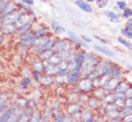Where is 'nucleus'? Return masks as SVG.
Listing matches in <instances>:
<instances>
[{
	"mask_svg": "<svg viewBox=\"0 0 132 122\" xmlns=\"http://www.w3.org/2000/svg\"><path fill=\"white\" fill-rule=\"evenodd\" d=\"M19 4L16 3V2H13V1H11V2L7 5V7L4 9V11L2 12V15L3 16L9 15V14H11V13H13V12L19 10Z\"/></svg>",
	"mask_w": 132,
	"mask_h": 122,
	"instance_id": "9b49d317",
	"label": "nucleus"
},
{
	"mask_svg": "<svg viewBox=\"0 0 132 122\" xmlns=\"http://www.w3.org/2000/svg\"><path fill=\"white\" fill-rule=\"evenodd\" d=\"M74 3L76 5L77 7L81 9L83 12H86V13H91L93 11L92 6L90 5L89 2H87L86 0H75Z\"/></svg>",
	"mask_w": 132,
	"mask_h": 122,
	"instance_id": "6e6552de",
	"label": "nucleus"
},
{
	"mask_svg": "<svg viewBox=\"0 0 132 122\" xmlns=\"http://www.w3.org/2000/svg\"><path fill=\"white\" fill-rule=\"evenodd\" d=\"M32 77L35 81H40L43 77V72L40 71H32Z\"/></svg>",
	"mask_w": 132,
	"mask_h": 122,
	"instance_id": "c85d7f7f",
	"label": "nucleus"
},
{
	"mask_svg": "<svg viewBox=\"0 0 132 122\" xmlns=\"http://www.w3.org/2000/svg\"><path fill=\"white\" fill-rule=\"evenodd\" d=\"M32 18H33V17H31L30 14L25 13V12H22L21 14H20V16H19V19L15 22V25L20 26V25L25 24V23H28V22H32Z\"/></svg>",
	"mask_w": 132,
	"mask_h": 122,
	"instance_id": "423d86ee",
	"label": "nucleus"
},
{
	"mask_svg": "<svg viewBox=\"0 0 132 122\" xmlns=\"http://www.w3.org/2000/svg\"><path fill=\"white\" fill-rule=\"evenodd\" d=\"M86 121L89 122V121H94V117H93V115H90L88 118H86Z\"/></svg>",
	"mask_w": 132,
	"mask_h": 122,
	"instance_id": "c03bdc74",
	"label": "nucleus"
},
{
	"mask_svg": "<svg viewBox=\"0 0 132 122\" xmlns=\"http://www.w3.org/2000/svg\"><path fill=\"white\" fill-rule=\"evenodd\" d=\"M94 87V80L88 76L80 78L77 82V90L81 92H90Z\"/></svg>",
	"mask_w": 132,
	"mask_h": 122,
	"instance_id": "f03ea898",
	"label": "nucleus"
},
{
	"mask_svg": "<svg viewBox=\"0 0 132 122\" xmlns=\"http://www.w3.org/2000/svg\"><path fill=\"white\" fill-rule=\"evenodd\" d=\"M14 110H15V104H11L7 110L0 113V122H7L10 120V118L12 117V114L14 112Z\"/></svg>",
	"mask_w": 132,
	"mask_h": 122,
	"instance_id": "39448f33",
	"label": "nucleus"
},
{
	"mask_svg": "<svg viewBox=\"0 0 132 122\" xmlns=\"http://www.w3.org/2000/svg\"><path fill=\"white\" fill-rule=\"evenodd\" d=\"M40 83H42V84L49 86V85L53 84V82H54V78H52L50 75L44 74V75H43V77H42V78L40 80Z\"/></svg>",
	"mask_w": 132,
	"mask_h": 122,
	"instance_id": "dca6fc26",
	"label": "nucleus"
},
{
	"mask_svg": "<svg viewBox=\"0 0 132 122\" xmlns=\"http://www.w3.org/2000/svg\"><path fill=\"white\" fill-rule=\"evenodd\" d=\"M30 121H42V112L39 110H33Z\"/></svg>",
	"mask_w": 132,
	"mask_h": 122,
	"instance_id": "412c9836",
	"label": "nucleus"
},
{
	"mask_svg": "<svg viewBox=\"0 0 132 122\" xmlns=\"http://www.w3.org/2000/svg\"><path fill=\"white\" fill-rule=\"evenodd\" d=\"M125 28L132 30V19H129L125 23Z\"/></svg>",
	"mask_w": 132,
	"mask_h": 122,
	"instance_id": "4c0bfd02",
	"label": "nucleus"
},
{
	"mask_svg": "<svg viewBox=\"0 0 132 122\" xmlns=\"http://www.w3.org/2000/svg\"><path fill=\"white\" fill-rule=\"evenodd\" d=\"M4 24V17L2 14H0V28H1V26Z\"/></svg>",
	"mask_w": 132,
	"mask_h": 122,
	"instance_id": "a19ab883",
	"label": "nucleus"
},
{
	"mask_svg": "<svg viewBox=\"0 0 132 122\" xmlns=\"http://www.w3.org/2000/svg\"><path fill=\"white\" fill-rule=\"evenodd\" d=\"M20 1H22L23 3L27 4V5H34L35 4V0H20Z\"/></svg>",
	"mask_w": 132,
	"mask_h": 122,
	"instance_id": "58836bf2",
	"label": "nucleus"
},
{
	"mask_svg": "<svg viewBox=\"0 0 132 122\" xmlns=\"http://www.w3.org/2000/svg\"><path fill=\"white\" fill-rule=\"evenodd\" d=\"M4 36H5V35H3V34L0 32V46L5 42V37H4Z\"/></svg>",
	"mask_w": 132,
	"mask_h": 122,
	"instance_id": "ea45409f",
	"label": "nucleus"
},
{
	"mask_svg": "<svg viewBox=\"0 0 132 122\" xmlns=\"http://www.w3.org/2000/svg\"><path fill=\"white\" fill-rule=\"evenodd\" d=\"M82 39L85 41V42H87V43H92V40L90 39L89 37H86V36H82Z\"/></svg>",
	"mask_w": 132,
	"mask_h": 122,
	"instance_id": "79ce46f5",
	"label": "nucleus"
},
{
	"mask_svg": "<svg viewBox=\"0 0 132 122\" xmlns=\"http://www.w3.org/2000/svg\"><path fill=\"white\" fill-rule=\"evenodd\" d=\"M44 60L42 59H37L36 61H34L32 63V65H31V69L33 71H40V72H44Z\"/></svg>",
	"mask_w": 132,
	"mask_h": 122,
	"instance_id": "2eb2a0df",
	"label": "nucleus"
},
{
	"mask_svg": "<svg viewBox=\"0 0 132 122\" xmlns=\"http://www.w3.org/2000/svg\"><path fill=\"white\" fill-rule=\"evenodd\" d=\"M15 104L18 105V106H19L20 107H24L27 106V100L26 99H24V98H19L18 99V101L15 102Z\"/></svg>",
	"mask_w": 132,
	"mask_h": 122,
	"instance_id": "2f4dec72",
	"label": "nucleus"
},
{
	"mask_svg": "<svg viewBox=\"0 0 132 122\" xmlns=\"http://www.w3.org/2000/svg\"><path fill=\"white\" fill-rule=\"evenodd\" d=\"M87 2H89V3H91V2H94V1H95V0H86Z\"/></svg>",
	"mask_w": 132,
	"mask_h": 122,
	"instance_id": "a18cd8bd",
	"label": "nucleus"
},
{
	"mask_svg": "<svg viewBox=\"0 0 132 122\" xmlns=\"http://www.w3.org/2000/svg\"><path fill=\"white\" fill-rule=\"evenodd\" d=\"M117 6L120 10H123L126 7V3L125 1H117Z\"/></svg>",
	"mask_w": 132,
	"mask_h": 122,
	"instance_id": "c9c22d12",
	"label": "nucleus"
},
{
	"mask_svg": "<svg viewBox=\"0 0 132 122\" xmlns=\"http://www.w3.org/2000/svg\"><path fill=\"white\" fill-rule=\"evenodd\" d=\"M80 105L79 104H77L76 102L75 103H70V105L68 107V111H69V113L71 115L75 114L77 112H79L80 111Z\"/></svg>",
	"mask_w": 132,
	"mask_h": 122,
	"instance_id": "f3484780",
	"label": "nucleus"
},
{
	"mask_svg": "<svg viewBox=\"0 0 132 122\" xmlns=\"http://www.w3.org/2000/svg\"><path fill=\"white\" fill-rule=\"evenodd\" d=\"M71 41H68L66 39H62V40H56L55 44L52 48V51L54 52H59L63 51V49H71Z\"/></svg>",
	"mask_w": 132,
	"mask_h": 122,
	"instance_id": "7ed1b4c3",
	"label": "nucleus"
},
{
	"mask_svg": "<svg viewBox=\"0 0 132 122\" xmlns=\"http://www.w3.org/2000/svg\"><path fill=\"white\" fill-rule=\"evenodd\" d=\"M16 28H18V26L15 25V23L3 24L0 28V32L6 36H11V35H15Z\"/></svg>",
	"mask_w": 132,
	"mask_h": 122,
	"instance_id": "20e7f679",
	"label": "nucleus"
},
{
	"mask_svg": "<svg viewBox=\"0 0 132 122\" xmlns=\"http://www.w3.org/2000/svg\"><path fill=\"white\" fill-rule=\"evenodd\" d=\"M50 26H51L52 30L55 31L59 26H60V24H59V22L57 21V20H51V22H50Z\"/></svg>",
	"mask_w": 132,
	"mask_h": 122,
	"instance_id": "f704fd0d",
	"label": "nucleus"
},
{
	"mask_svg": "<svg viewBox=\"0 0 132 122\" xmlns=\"http://www.w3.org/2000/svg\"><path fill=\"white\" fill-rule=\"evenodd\" d=\"M121 35H123L125 37L128 38V39H132V30L127 29V28H122L121 30Z\"/></svg>",
	"mask_w": 132,
	"mask_h": 122,
	"instance_id": "bb28decb",
	"label": "nucleus"
},
{
	"mask_svg": "<svg viewBox=\"0 0 132 122\" xmlns=\"http://www.w3.org/2000/svg\"><path fill=\"white\" fill-rule=\"evenodd\" d=\"M58 72V69H57V65H54V64H51V63H48L44 65V73L47 75H56Z\"/></svg>",
	"mask_w": 132,
	"mask_h": 122,
	"instance_id": "f8f14e48",
	"label": "nucleus"
},
{
	"mask_svg": "<svg viewBox=\"0 0 132 122\" xmlns=\"http://www.w3.org/2000/svg\"><path fill=\"white\" fill-rule=\"evenodd\" d=\"M38 39V36L36 35V32L34 31H29L27 33L23 34L21 36H19V42H18V46H19L22 48H28L33 47L34 43L36 42Z\"/></svg>",
	"mask_w": 132,
	"mask_h": 122,
	"instance_id": "f257e3e1",
	"label": "nucleus"
},
{
	"mask_svg": "<svg viewBox=\"0 0 132 122\" xmlns=\"http://www.w3.org/2000/svg\"><path fill=\"white\" fill-rule=\"evenodd\" d=\"M53 117H54V120H55V121L63 122V121H65V119H66V115L64 114L63 112H61V111H57V112L54 113Z\"/></svg>",
	"mask_w": 132,
	"mask_h": 122,
	"instance_id": "a878e982",
	"label": "nucleus"
},
{
	"mask_svg": "<svg viewBox=\"0 0 132 122\" xmlns=\"http://www.w3.org/2000/svg\"><path fill=\"white\" fill-rule=\"evenodd\" d=\"M54 115L53 113V110L50 109V107H45L43 111V113H42V121H44V120H46L48 117H52Z\"/></svg>",
	"mask_w": 132,
	"mask_h": 122,
	"instance_id": "6ab92c4d",
	"label": "nucleus"
},
{
	"mask_svg": "<svg viewBox=\"0 0 132 122\" xmlns=\"http://www.w3.org/2000/svg\"><path fill=\"white\" fill-rule=\"evenodd\" d=\"M48 1H51V0H48Z\"/></svg>",
	"mask_w": 132,
	"mask_h": 122,
	"instance_id": "de8ad7c7",
	"label": "nucleus"
},
{
	"mask_svg": "<svg viewBox=\"0 0 132 122\" xmlns=\"http://www.w3.org/2000/svg\"><path fill=\"white\" fill-rule=\"evenodd\" d=\"M67 33H68V36H69V38H70V40L71 41L72 43L78 45V47L87 48L86 44L84 43V40H81V38L78 37V36H77V35L74 33V32H72V31H68Z\"/></svg>",
	"mask_w": 132,
	"mask_h": 122,
	"instance_id": "0eeeda50",
	"label": "nucleus"
},
{
	"mask_svg": "<svg viewBox=\"0 0 132 122\" xmlns=\"http://www.w3.org/2000/svg\"><path fill=\"white\" fill-rule=\"evenodd\" d=\"M80 75L81 72L80 71L74 70L72 72H70V74L68 75V83H70V84H74V83H77L78 81L80 80Z\"/></svg>",
	"mask_w": 132,
	"mask_h": 122,
	"instance_id": "9d476101",
	"label": "nucleus"
},
{
	"mask_svg": "<svg viewBox=\"0 0 132 122\" xmlns=\"http://www.w3.org/2000/svg\"><path fill=\"white\" fill-rule=\"evenodd\" d=\"M10 105L11 104H10L9 101L2 98V97H0V113H2L5 110H7Z\"/></svg>",
	"mask_w": 132,
	"mask_h": 122,
	"instance_id": "4be33fe9",
	"label": "nucleus"
},
{
	"mask_svg": "<svg viewBox=\"0 0 132 122\" xmlns=\"http://www.w3.org/2000/svg\"><path fill=\"white\" fill-rule=\"evenodd\" d=\"M18 4H19V9H20L22 12H25V13H28V14H34L33 11H32V10H31V8H30V5H27V4L23 3L22 1L19 2Z\"/></svg>",
	"mask_w": 132,
	"mask_h": 122,
	"instance_id": "5701e85b",
	"label": "nucleus"
},
{
	"mask_svg": "<svg viewBox=\"0 0 132 122\" xmlns=\"http://www.w3.org/2000/svg\"><path fill=\"white\" fill-rule=\"evenodd\" d=\"M94 48L98 52H101L103 54H105V55L111 56V57H113L115 55L114 52H112L111 49H109L108 48H105V47H100L98 45H94Z\"/></svg>",
	"mask_w": 132,
	"mask_h": 122,
	"instance_id": "4468645a",
	"label": "nucleus"
},
{
	"mask_svg": "<svg viewBox=\"0 0 132 122\" xmlns=\"http://www.w3.org/2000/svg\"><path fill=\"white\" fill-rule=\"evenodd\" d=\"M31 82H32V81H31L30 77H24V78L21 80V81H20V87H21L22 89L28 88L29 85L31 84Z\"/></svg>",
	"mask_w": 132,
	"mask_h": 122,
	"instance_id": "393cba45",
	"label": "nucleus"
},
{
	"mask_svg": "<svg viewBox=\"0 0 132 122\" xmlns=\"http://www.w3.org/2000/svg\"><path fill=\"white\" fill-rule=\"evenodd\" d=\"M32 26H33L32 25V22H28V23H25L23 25L18 26V28L15 30V36H21L23 34L29 32V31L32 30Z\"/></svg>",
	"mask_w": 132,
	"mask_h": 122,
	"instance_id": "1a4fd4ad",
	"label": "nucleus"
},
{
	"mask_svg": "<svg viewBox=\"0 0 132 122\" xmlns=\"http://www.w3.org/2000/svg\"><path fill=\"white\" fill-rule=\"evenodd\" d=\"M118 41H119L122 46H125V48H127L128 49H132V44H130L128 41L125 40V39H122V38H119Z\"/></svg>",
	"mask_w": 132,
	"mask_h": 122,
	"instance_id": "c756f323",
	"label": "nucleus"
},
{
	"mask_svg": "<svg viewBox=\"0 0 132 122\" xmlns=\"http://www.w3.org/2000/svg\"><path fill=\"white\" fill-rule=\"evenodd\" d=\"M35 32H36V35H37L38 37L48 36V34H49V28H48L47 26H43V27H40V28L36 30Z\"/></svg>",
	"mask_w": 132,
	"mask_h": 122,
	"instance_id": "aec40b11",
	"label": "nucleus"
},
{
	"mask_svg": "<svg viewBox=\"0 0 132 122\" xmlns=\"http://www.w3.org/2000/svg\"><path fill=\"white\" fill-rule=\"evenodd\" d=\"M12 0H0V14H2V12L4 11V9L7 7V5Z\"/></svg>",
	"mask_w": 132,
	"mask_h": 122,
	"instance_id": "7c9ffc66",
	"label": "nucleus"
},
{
	"mask_svg": "<svg viewBox=\"0 0 132 122\" xmlns=\"http://www.w3.org/2000/svg\"><path fill=\"white\" fill-rule=\"evenodd\" d=\"M27 107H31L32 110H35L37 107V103L35 100H28L27 101Z\"/></svg>",
	"mask_w": 132,
	"mask_h": 122,
	"instance_id": "72a5a7b5",
	"label": "nucleus"
},
{
	"mask_svg": "<svg viewBox=\"0 0 132 122\" xmlns=\"http://www.w3.org/2000/svg\"><path fill=\"white\" fill-rule=\"evenodd\" d=\"M54 32H55L56 34H62V33H65V32H66V30H65V28H64V27H62V26L60 25L58 28L54 31Z\"/></svg>",
	"mask_w": 132,
	"mask_h": 122,
	"instance_id": "e433bc0d",
	"label": "nucleus"
},
{
	"mask_svg": "<svg viewBox=\"0 0 132 122\" xmlns=\"http://www.w3.org/2000/svg\"><path fill=\"white\" fill-rule=\"evenodd\" d=\"M122 11H123L122 12V17L125 18V19H129L132 16V9H130V8L125 7Z\"/></svg>",
	"mask_w": 132,
	"mask_h": 122,
	"instance_id": "cd10ccee",
	"label": "nucleus"
},
{
	"mask_svg": "<svg viewBox=\"0 0 132 122\" xmlns=\"http://www.w3.org/2000/svg\"><path fill=\"white\" fill-rule=\"evenodd\" d=\"M85 59V53H78L74 57V62H75V70L80 71L81 67L83 65Z\"/></svg>",
	"mask_w": 132,
	"mask_h": 122,
	"instance_id": "ddd939ff",
	"label": "nucleus"
},
{
	"mask_svg": "<svg viewBox=\"0 0 132 122\" xmlns=\"http://www.w3.org/2000/svg\"><path fill=\"white\" fill-rule=\"evenodd\" d=\"M127 68H128V69H129V70H130V71H132V66H128V67H127Z\"/></svg>",
	"mask_w": 132,
	"mask_h": 122,
	"instance_id": "49530a36",
	"label": "nucleus"
},
{
	"mask_svg": "<svg viewBox=\"0 0 132 122\" xmlns=\"http://www.w3.org/2000/svg\"><path fill=\"white\" fill-rule=\"evenodd\" d=\"M103 14H104V15H106L108 18H110L112 21H120V19H119V15L116 14V13H114V12L104 11L103 12Z\"/></svg>",
	"mask_w": 132,
	"mask_h": 122,
	"instance_id": "b1692460",
	"label": "nucleus"
},
{
	"mask_svg": "<svg viewBox=\"0 0 132 122\" xmlns=\"http://www.w3.org/2000/svg\"><path fill=\"white\" fill-rule=\"evenodd\" d=\"M95 3H96V6L100 9H102L108 4V0H95Z\"/></svg>",
	"mask_w": 132,
	"mask_h": 122,
	"instance_id": "473e14b6",
	"label": "nucleus"
},
{
	"mask_svg": "<svg viewBox=\"0 0 132 122\" xmlns=\"http://www.w3.org/2000/svg\"><path fill=\"white\" fill-rule=\"evenodd\" d=\"M53 53H54V52H53L52 49H48V51H44V52H39V53H37V54H38V56H39V58H40V59L46 60V61H47Z\"/></svg>",
	"mask_w": 132,
	"mask_h": 122,
	"instance_id": "a211bd4d",
	"label": "nucleus"
},
{
	"mask_svg": "<svg viewBox=\"0 0 132 122\" xmlns=\"http://www.w3.org/2000/svg\"><path fill=\"white\" fill-rule=\"evenodd\" d=\"M95 39H97L98 41H100V42H102V43H104V44H106V43H107V41H105L104 39H102V38L98 37V36H95Z\"/></svg>",
	"mask_w": 132,
	"mask_h": 122,
	"instance_id": "37998d69",
	"label": "nucleus"
}]
</instances>
